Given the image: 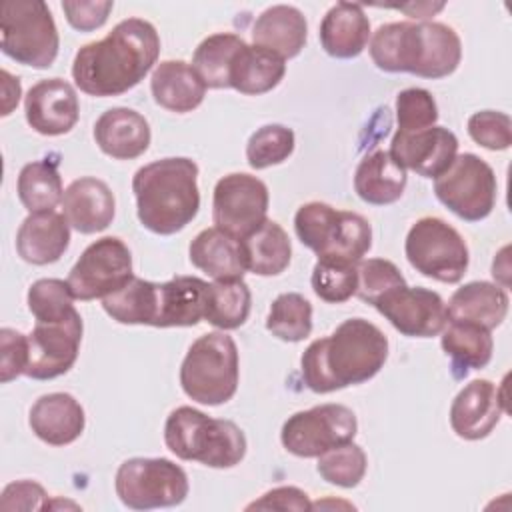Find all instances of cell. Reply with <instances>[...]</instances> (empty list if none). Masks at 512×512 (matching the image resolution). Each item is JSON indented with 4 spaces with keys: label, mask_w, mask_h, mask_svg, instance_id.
I'll list each match as a JSON object with an SVG mask.
<instances>
[{
    "label": "cell",
    "mask_w": 512,
    "mask_h": 512,
    "mask_svg": "<svg viewBox=\"0 0 512 512\" xmlns=\"http://www.w3.org/2000/svg\"><path fill=\"white\" fill-rule=\"evenodd\" d=\"M158 54L156 28L148 20L126 18L102 40L88 42L76 52L72 78L88 96H120L152 70Z\"/></svg>",
    "instance_id": "cell-1"
},
{
    "label": "cell",
    "mask_w": 512,
    "mask_h": 512,
    "mask_svg": "<svg viewBox=\"0 0 512 512\" xmlns=\"http://www.w3.org/2000/svg\"><path fill=\"white\" fill-rule=\"evenodd\" d=\"M388 358V338L364 318H348L330 336L310 342L300 358L304 384L328 394L374 378Z\"/></svg>",
    "instance_id": "cell-2"
},
{
    "label": "cell",
    "mask_w": 512,
    "mask_h": 512,
    "mask_svg": "<svg viewBox=\"0 0 512 512\" xmlns=\"http://www.w3.org/2000/svg\"><path fill=\"white\" fill-rule=\"evenodd\" d=\"M370 58L384 72L436 80L458 68L462 42L456 30L442 22H388L374 32Z\"/></svg>",
    "instance_id": "cell-3"
},
{
    "label": "cell",
    "mask_w": 512,
    "mask_h": 512,
    "mask_svg": "<svg viewBox=\"0 0 512 512\" xmlns=\"http://www.w3.org/2000/svg\"><path fill=\"white\" fill-rule=\"evenodd\" d=\"M140 224L160 236L186 228L200 208L198 166L190 158H162L132 178Z\"/></svg>",
    "instance_id": "cell-4"
},
{
    "label": "cell",
    "mask_w": 512,
    "mask_h": 512,
    "mask_svg": "<svg viewBox=\"0 0 512 512\" xmlns=\"http://www.w3.org/2000/svg\"><path fill=\"white\" fill-rule=\"evenodd\" d=\"M164 442L180 460H194L208 468H232L244 460L248 448L240 426L210 418L192 406H178L168 414Z\"/></svg>",
    "instance_id": "cell-5"
},
{
    "label": "cell",
    "mask_w": 512,
    "mask_h": 512,
    "mask_svg": "<svg viewBox=\"0 0 512 512\" xmlns=\"http://www.w3.org/2000/svg\"><path fill=\"white\" fill-rule=\"evenodd\" d=\"M294 230L318 260L358 264L372 246V226L364 216L336 210L326 202L302 204L294 216Z\"/></svg>",
    "instance_id": "cell-6"
},
{
    "label": "cell",
    "mask_w": 512,
    "mask_h": 512,
    "mask_svg": "<svg viewBox=\"0 0 512 512\" xmlns=\"http://www.w3.org/2000/svg\"><path fill=\"white\" fill-rule=\"evenodd\" d=\"M238 378V348L224 332H208L194 340L180 366L184 394L206 406L228 402L238 390Z\"/></svg>",
    "instance_id": "cell-7"
},
{
    "label": "cell",
    "mask_w": 512,
    "mask_h": 512,
    "mask_svg": "<svg viewBox=\"0 0 512 512\" xmlns=\"http://www.w3.org/2000/svg\"><path fill=\"white\" fill-rule=\"evenodd\" d=\"M58 28L42 0H6L0 6V48L18 64L50 68L58 56Z\"/></svg>",
    "instance_id": "cell-8"
},
{
    "label": "cell",
    "mask_w": 512,
    "mask_h": 512,
    "mask_svg": "<svg viewBox=\"0 0 512 512\" xmlns=\"http://www.w3.org/2000/svg\"><path fill=\"white\" fill-rule=\"evenodd\" d=\"M120 502L132 510L178 506L188 496V476L168 458H128L114 478Z\"/></svg>",
    "instance_id": "cell-9"
},
{
    "label": "cell",
    "mask_w": 512,
    "mask_h": 512,
    "mask_svg": "<svg viewBox=\"0 0 512 512\" xmlns=\"http://www.w3.org/2000/svg\"><path fill=\"white\" fill-rule=\"evenodd\" d=\"M404 252L416 272L444 284L460 282L470 262L460 232L436 216H424L412 224Z\"/></svg>",
    "instance_id": "cell-10"
},
{
    "label": "cell",
    "mask_w": 512,
    "mask_h": 512,
    "mask_svg": "<svg viewBox=\"0 0 512 512\" xmlns=\"http://www.w3.org/2000/svg\"><path fill=\"white\" fill-rule=\"evenodd\" d=\"M496 174L472 152L456 154L452 164L434 178L436 198L466 222L484 220L496 204Z\"/></svg>",
    "instance_id": "cell-11"
},
{
    "label": "cell",
    "mask_w": 512,
    "mask_h": 512,
    "mask_svg": "<svg viewBox=\"0 0 512 512\" xmlns=\"http://www.w3.org/2000/svg\"><path fill=\"white\" fill-rule=\"evenodd\" d=\"M356 414L344 404H320L300 410L282 424V446L298 458H318L322 452L354 440Z\"/></svg>",
    "instance_id": "cell-12"
},
{
    "label": "cell",
    "mask_w": 512,
    "mask_h": 512,
    "mask_svg": "<svg viewBox=\"0 0 512 512\" xmlns=\"http://www.w3.org/2000/svg\"><path fill=\"white\" fill-rule=\"evenodd\" d=\"M134 278L130 248L116 236L92 242L68 274V286L76 300L106 298Z\"/></svg>",
    "instance_id": "cell-13"
},
{
    "label": "cell",
    "mask_w": 512,
    "mask_h": 512,
    "mask_svg": "<svg viewBox=\"0 0 512 512\" xmlns=\"http://www.w3.org/2000/svg\"><path fill=\"white\" fill-rule=\"evenodd\" d=\"M268 188L246 172L222 176L214 186L212 220L214 226L244 240L256 232L268 218Z\"/></svg>",
    "instance_id": "cell-14"
},
{
    "label": "cell",
    "mask_w": 512,
    "mask_h": 512,
    "mask_svg": "<svg viewBox=\"0 0 512 512\" xmlns=\"http://www.w3.org/2000/svg\"><path fill=\"white\" fill-rule=\"evenodd\" d=\"M82 318L78 310L68 318L38 322L28 334V366L24 374L32 380H52L66 374L80 350Z\"/></svg>",
    "instance_id": "cell-15"
},
{
    "label": "cell",
    "mask_w": 512,
    "mask_h": 512,
    "mask_svg": "<svg viewBox=\"0 0 512 512\" xmlns=\"http://www.w3.org/2000/svg\"><path fill=\"white\" fill-rule=\"evenodd\" d=\"M400 334L432 338L448 324L446 304L438 292L400 284L372 304Z\"/></svg>",
    "instance_id": "cell-16"
},
{
    "label": "cell",
    "mask_w": 512,
    "mask_h": 512,
    "mask_svg": "<svg viewBox=\"0 0 512 512\" xmlns=\"http://www.w3.org/2000/svg\"><path fill=\"white\" fill-rule=\"evenodd\" d=\"M392 158L424 178L440 176L458 154V138L444 126L422 130H396L390 142Z\"/></svg>",
    "instance_id": "cell-17"
},
{
    "label": "cell",
    "mask_w": 512,
    "mask_h": 512,
    "mask_svg": "<svg viewBox=\"0 0 512 512\" xmlns=\"http://www.w3.org/2000/svg\"><path fill=\"white\" fill-rule=\"evenodd\" d=\"M506 410L504 388L484 378L472 380L452 400L450 426L464 440H480L496 428Z\"/></svg>",
    "instance_id": "cell-18"
},
{
    "label": "cell",
    "mask_w": 512,
    "mask_h": 512,
    "mask_svg": "<svg viewBox=\"0 0 512 512\" xmlns=\"http://www.w3.org/2000/svg\"><path fill=\"white\" fill-rule=\"evenodd\" d=\"M26 122L44 136H60L70 132L80 114L76 90L62 78L36 82L24 98Z\"/></svg>",
    "instance_id": "cell-19"
},
{
    "label": "cell",
    "mask_w": 512,
    "mask_h": 512,
    "mask_svg": "<svg viewBox=\"0 0 512 512\" xmlns=\"http://www.w3.org/2000/svg\"><path fill=\"white\" fill-rule=\"evenodd\" d=\"M62 214L80 234H96L106 230L116 212L110 186L94 176L74 180L62 196Z\"/></svg>",
    "instance_id": "cell-20"
},
{
    "label": "cell",
    "mask_w": 512,
    "mask_h": 512,
    "mask_svg": "<svg viewBox=\"0 0 512 512\" xmlns=\"http://www.w3.org/2000/svg\"><path fill=\"white\" fill-rule=\"evenodd\" d=\"M28 424L42 442L50 446H68L84 432L86 416L72 394L50 392L32 404Z\"/></svg>",
    "instance_id": "cell-21"
},
{
    "label": "cell",
    "mask_w": 512,
    "mask_h": 512,
    "mask_svg": "<svg viewBox=\"0 0 512 512\" xmlns=\"http://www.w3.org/2000/svg\"><path fill=\"white\" fill-rule=\"evenodd\" d=\"M150 124L132 108H110L94 124V140L98 148L116 160H132L150 146Z\"/></svg>",
    "instance_id": "cell-22"
},
{
    "label": "cell",
    "mask_w": 512,
    "mask_h": 512,
    "mask_svg": "<svg viewBox=\"0 0 512 512\" xmlns=\"http://www.w3.org/2000/svg\"><path fill=\"white\" fill-rule=\"evenodd\" d=\"M70 244V224L54 210L34 212L16 232V252L24 262L44 266L60 260Z\"/></svg>",
    "instance_id": "cell-23"
},
{
    "label": "cell",
    "mask_w": 512,
    "mask_h": 512,
    "mask_svg": "<svg viewBox=\"0 0 512 512\" xmlns=\"http://www.w3.org/2000/svg\"><path fill=\"white\" fill-rule=\"evenodd\" d=\"M188 254L190 262L214 280H240L248 270L244 242L216 226L198 232Z\"/></svg>",
    "instance_id": "cell-24"
},
{
    "label": "cell",
    "mask_w": 512,
    "mask_h": 512,
    "mask_svg": "<svg viewBox=\"0 0 512 512\" xmlns=\"http://www.w3.org/2000/svg\"><path fill=\"white\" fill-rule=\"evenodd\" d=\"M320 44L332 58H356L370 40V20L360 4L338 2L320 22Z\"/></svg>",
    "instance_id": "cell-25"
},
{
    "label": "cell",
    "mask_w": 512,
    "mask_h": 512,
    "mask_svg": "<svg viewBox=\"0 0 512 512\" xmlns=\"http://www.w3.org/2000/svg\"><path fill=\"white\" fill-rule=\"evenodd\" d=\"M150 90L158 106L176 114L196 110L206 96V84L184 60L160 62L152 72Z\"/></svg>",
    "instance_id": "cell-26"
},
{
    "label": "cell",
    "mask_w": 512,
    "mask_h": 512,
    "mask_svg": "<svg viewBox=\"0 0 512 512\" xmlns=\"http://www.w3.org/2000/svg\"><path fill=\"white\" fill-rule=\"evenodd\" d=\"M446 314L452 322H470L494 330L508 314V294L492 282H468L450 296Z\"/></svg>",
    "instance_id": "cell-27"
},
{
    "label": "cell",
    "mask_w": 512,
    "mask_h": 512,
    "mask_svg": "<svg viewBox=\"0 0 512 512\" xmlns=\"http://www.w3.org/2000/svg\"><path fill=\"white\" fill-rule=\"evenodd\" d=\"M308 24L296 6L276 4L266 8L252 26L254 46L276 52L278 56L294 58L306 44Z\"/></svg>",
    "instance_id": "cell-28"
},
{
    "label": "cell",
    "mask_w": 512,
    "mask_h": 512,
    "mask_svg": "<svg viewBox=\"0 0 512 512\" xmlns=\"http://www.w3.org/2000/svg\"><path fill=\"white\" fill-rule=\"evenodd\" d=\"M406 168H402L390 152L374 150L366 154L354 172L356 194L374 206H386L404 194Z\"/></svg>",
    "instance_id": "cell-29"
},
{
    "label": "cell",
    "mask_w": 512,
    "mask_h": 512,
    "mask_svg": "<svg viewBox=\"0 0 512 512\" xmlns=\"http://www.w3.org/2000/svg\"><path fill=\"white\" fill-rule=\"evenodd\" d=\"M208 282L196 276H176L158 286V320L156 328L196 326L204 320Z\"/></svg>",
    "instance_id": "cell-30"
},
{
    "label": "cell",
    "mask_w": 512,
    "mask_h": 512,
    "mask_svg": "<svg viewBox=\"0 0 512 512\" xmlns=\"http://www.w3.org/2000/svg\"><path fill=\"white\" fill-rule=\"evenodd\" d=\"M286 72V60L272 50L244 44L230 66V88L258 96L280 84Z\"/></svg>",
    "instance_id": "cell-31"
},
{
    "label": "cell",
    "mask_w": 512,
    "mask_h": 512,
    "mask_svg": "<svg viewBox=\"0 0 512 512\" xmlns=\"http://www.w3.org/2000/svg\"><path fill=\"white\" fill-rule=\"evenodd\" d=\"M158 286L160 282L134 276L126 286L102 298V308L112 320L120 324L156 326L160 306Z\"/></svg>",
    "instance_id": "cell-32"
},
{
    "label": "cell",
    "mask_w": 512,
    "mask_h": 512,
    "mask_svg": "<svg viewBox=\"0 0 512 512\" xmlns=\"http://www.w3.org/2000/svg\"><path fill=\"white\" fill-rule=\"evenodd\" d=\"M440 344L446 356H450L454 366H460L464 374L468 370H480L492 360V334L478 324L448 320Z\"/></svg>",
    "instance_id": "cell-33"
},
{
    "label": "cell",
    "mask_w": 512,
    "mask_h": 512,
    "mask_svg": "<svg viewBox=\"0 0 512 512\" xmlns=\"http://www.w3.org/2000/svg\"><path fill=\"white\" fill-rule=\"evenodd\" d=\"M242 242L250 272L258 276H276L288 268L292 246L286 230L278 222L266 220Z\"/></svg>",
    "instance_id": "cell-34"
},
{
    "label": "cell",
    "mask_w": 512,
    "mask_h": 512,
    "mask_svg": "<svg viewBox=\"0 0 512 512\" xmlns=\"http://www.w3.org/2000/svg\"><path fill=\"white\" fill-rule=\"evenodd\" d=\"M252 294L248 284L240 280H216L208 284L204 320L220 330L240 328L250 314Z\"/></svg>",
    "instance_id": "cell-35"
},
{
    "label": "cell",
    "mask_w": 512,
    "mask_h": 512,
    "mask_svg": "<svg viewBox=\"0 0 512 512\" xmlns=\"http://www.w3.org/2000/svg\"><path fill=\"white\" fill-rule=\"evenodd\" d=\"M246 42L232 32H218L204 38L192 56V68L206 88H230V66Z\"/></svg>",
    "instance_id": "cell-36"
},
{
    "label": "cell",
    "mask_w": 512,
    "mask_h": 512,
    "mask_svg": "<svg viewBox=\"0 0 512 512\" xmlns=\"http://www.w3.org/2000/svg\"><path fill=\"white\" fill-rule=\"evenodd\" d=\"M16 192L22 206L30 214L54 210L64 196L58 168L48 160H34L24 164L18 174Z\"/></svg>",
    "instance_id": "cell-37"
},
{
    "label": "cell",
    "mask_w": 512,
    "mask_h": 512,
    "mask_svg": "<svg viewBox=\"0 0 512 512\" xmlns=\"http://www.w3.org/2000/svg\"><path fill=\"white\" fill-rule=\"evenodd\" d=\"M266 328L284 342H300L312 332V304L298 292L276 296L270 304Z\"/></svg>",
    "instance_id": "cell-38"
},
{
    "label": "cell",
    "mask_w": 512,
    "mask_h": 512,
    "mask_svg": "<svg viewBox=\"0 0 512 512\" xmlns=\"http://www.w3.org/2000/svg\"><path fill=\"white\" fill-rule=\"evenodd\" d=\"M366 454L364 450L350 442L338 444L318 456V474L328 484L340 486V488H354L360 484V480L366 474Z\"/></svg>",
    "instance_id": "cell-39"
},
{
    "label": "cell",
    "mask_w": 512,
    "mask_h": 512,
    "mask_svg": "<svg viewBox=\"0 0 512 512\" xmlns=\"http://www.w3.org/2000/svg\"><path fill=\"white\" fill-rule=\"evenodd\" d=\"M292 152L294 132L282 124H266L258 128L246 144V160L254 170L282 164Z\"/></svg>",
    "instance_id": "cell-40"
},
{
    "label": "cell",
    "mask_w": 512,
    "mask_h": 512,
    "mask_svg": "<svg viewBox=\"0 0 512 512\" xmlns=\"http://www.w3.org/2000/svg\"><path fill=\"white\" fill-rule=\"evenodd\" d=\"M314 294L330 304L346 302L358 288V264L338 260H318L312 268Z\"/></svg>",
    "instance_id": "cell-41"
},
{
    "label": "cell",
    "mask_w": 512,
    "mask_h": 512,
    "mask_svg": "<svg viewBox=\"0 0 512 512\" xmlns=\"http://www.w3.org/2000/svg\"><path fill=\"white\" fill-rule=\"evenodd\" d=\"M28 310L38 322H54L76 312L68 282L60 278H40L28 288Z\"/></svg>",
    "instance_id": "cell-42"
},
{
    "label": "cell",
    "mask_w": 512,
    "mask_h": 512,
    "mask_svg": "<svg viewBox=\"0 0 512 512\" xmlns=\"http://www.w3.org/2000/svg\"><path fill=\"white\" fill-rule=\"evenodd\" d=\"M400 284H406V280L394 262L384 258H368L358 262L356 296L362 302L374 304L380 296H384L388 290Z\"/></svg>",
    "instance_id": "cell-43"
},
{
    "label": "cell",
    "mask_w": 512,
    "mask_h": 512,
    "mask_svg": "<svg viewBox=\"0 0 512 512\" xmlns=\"http://www.w3.org/2000/svg\"><path fill=\"white\" fill-rule=\"evenodd\" d=\"M398 130L430 128L438 120V106L434 96L424 88H406L396 96Z\"/></svg>",
    "instance_id": "cell-44"
},
{
    "label": "cell",
    "mask_w": 512,
    "mask_h": 512,
    "mask_svg": "<svg viewBox=\"0 0 512 512\" xmlns=\"http://www.w3.org/2000/svg\"><path fill=\"white\" fill-rule=\"evenodd\" d=\"M470 138L488 150H506L512 144L510 116L498 110H482L468 118Z\"/></svg>",
    "instance_id": "cell-45"
},
{
    "label": "cell",
    "mask_w": 512,
    "mask_h": 512,
    "mask_svg": "<svg viewBox=\"0 0 512 512\" xmlns=\"http://www.w3.org/2000/svg\"><path fill=\"white\" fill-rule=\"evenodd\" d=\"M28 366V336L14 328L0 330V380L6 384Z\"/></svg>",
    "instance_id": "cell-46"
},
{
    "label": "cell",
    "mask_w": 512,
    "mask_h": 512,
    "mask_svg": "<svg viewBox=\"0 0 512 512\" xmlns=\"http://www.w3.org/2000/svg\"><path fill=\"white\" fill-rule=\"evenodd\" d=\"M50 508V500L46 490L32 480H16L4 486L0 496V510H46Z\"/></svg>",
    "instance_id": "cell-47"
},
{
    "label": "cell",
    "mask_w": 512,
    "mask_h": 512,
    "mask_svg": "<svg viewBox=\"0 0 512 512\" xmlns=\"http://www.w3.org/2000/svg\"><path fill=\"white\" fill-rule=\"evenodd\" d=\"M114 2L110 0H66L62 2V10L66 14V20L72 28L80 32H90L100 28L106 20L108 14L112 12Z\"/></svg>",
    "instance_id": "cell-48"
},
{
    "label": "cell",
    "mask_w": 512,
    "mask_h": 512,
    "mask_svg": "<svg viewBox=\"0 0 512 512\" xmlns=\"http://www.w3.org/2000/svg\"><path fill=\"white\" fill-rule=\"evenodd\" d=\"M246 510H312L308 494L296 486H278L250 502Z\"/></svg>",
    "instance_id": "cell-49"
},
{
    "label": "cell",
    "mask_w": 512,
    "mask_h": 512,
    "mask_svg": "<svg viewBox=\"0 0 512 512\" xmlns=\"http://www.w3.org/2000/svg\"><path fill=\"white\" fill-rule=\"evenodd\" d=\"M2 116H8L20 102V80L14 78L8 70H2Z\"/></svg>",
    "instance_id": "cell-50"
},
{
    "label": "cell",
    "mask_w": 512,
    "mask_h": 512,
    "mask_svg": "<svg viewBox=\"0 0 512 512\" xmlns=\"http://www.w3.org/2000/svg\"><path fill=\"white\" fill-rule=\"evenodd\" d=\"M398 10L406 12L408 16L420 20V22H426L430 16H434L438 10L444 8V2H438V4H430V2H422V4H406V6H396Z\"/></svg>",
    "instance_id": "cell-51"
}]
</instances>
